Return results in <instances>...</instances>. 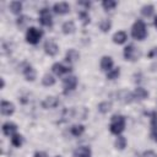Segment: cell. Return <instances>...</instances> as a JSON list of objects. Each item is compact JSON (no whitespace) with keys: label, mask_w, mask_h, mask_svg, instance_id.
Listing matches in <instances>:
<instances>
[{"label":"cell","mask_w":157,"mask_h":157,"mask_svg":"<svg viewBox=\"0 0 157 157\" xmlns=\"http://www.w3.org/2000/svg\"><path fill=\"white\" fill-rule=\"evenodd\" d=\"M131 37L136 40H144L147 37V28L142 20H137L134 22L131 27Z\"/></svg>","instance_id":"cell-2"},{"label":"cell","mask_w":157,"mask_h":157,"mask_svg":"<svg viewBox=\"0 0 157 157\" xmlns=\"http://www.w3.org/2000/svg\"><path fill=\"white\" fill-rule=\"evenodd\" d=\"M150 117V128L151 131H157V110H152L148 113Z\"/></svg>","instance_id":"cell-24"},{"label":"cell","mask_w":157,"mask_h":157,"mask_svg":"<svg viewBox=\"0 0 157 157\" xmlns=\"http://www.w3.org/2000/svg\"><path fill=\"white\" fill-rule=\"evenodd\" d=\"M83 132H85V126L82 124H75V125H72L70 128V134L72 136H75V137L81 136Z\"/></svg>","instance_id":"cell-21"},{"label":"cell","mask_w":157,"mask_h":157,"mask_svg":"<svg viewBox=\"0 0 157 157\" xmlns=\"http://www.w3.org/2000/svg\"><path fill=\"white\" fill-rule=\"evenodd\" d=\"M153 26L157 28V16H156V17H155V20H153Z\"/></svg>","instance_id":"cell-40"},{"label":"cell","mask_w":157,"mask_h":157,"mask_svg":"<svg viewBox=\"0 0 157 157\" xmlns=\"http://www.w3.org/2000/svg\"><path fill=\"white\" fill-rule=\"evenodd\" d=\"M126 144H128L126 137H125V136H123V135H118V136H117V139H115L114 146H115V148H117V150L123 151V150L126 147Z\"/></svg>","instance_id":"cell-22"},{"label":"cell","mask_w":157,"mask_h":157,"mask_svg":"<svg viewBox=\"0 0 157 157\" xmlns=\"http://www.w3.org/2000/svg\"><path fill=\"white\" fill-rule=\"evenodd\" d=\"M113 43L115 44H124L128 40V34L125 31H118L113 34Z\"/></svg>","instance_id":"cell-19"},{"label":"cell","mask_w":157,"mask_h":157,"mask_svg":"<svg viewBox=\"0 0 157 157\" xmlns=\"http://www.w3.org/2000/svg\"><path fill=\"white\" fill-rule=\"evenodd\" d=\"M43 37V31L37 28V27H28L27 31H26V42L32 44V45H36L39 43V40L42 39Z\"/></svg>","instance_id":"cell-3"},{"label":"cell","mask_w":157,"mask_h":157,"mask_svg":"<svg viewBox=\"0 0 157 157\" xmlns=\"http://www.w3.org/2000/svg\"><path fill=\"white\" fill-rule=\"evenodd\" d=\"M147 58H148V59H157V47L152 48V49L147 53Z\"/></svg>","instance_id":"cell-35"},{"label":"cell","mask_w":157,"mask_h":157,"mask_svg":"<svg viewBox=\"0 0 157 157\" xmlns=\"http://www.w3.org/2000/svg\"><path fill=\"white\" fill-rule=\"evenodd\" d=\"M0 112H1L2 115H6V117L12 115L13 112H15V105H13V103L2 99L1 103H0Z\"/></svg>","instance_id":"cell-11"},{"label":"cell","mask_w":157,"mask_h":157,"mask_svg":"<svg viewBox=\"0 0 157 157\" xmlns=\"http://www.w3.org/2000/svg\"><path fill=\"white\" fill-rule=\"evenodd\" d=\"M132 96H134V99L136 101H145L148 98V91L145 90L144 87H136L132 92Z\"/></svg>","instance_id":"cell-16"},{"label":"cell","mask_w":157,"mask_h":157,"mask_svg":"<svg viewBox=\"0 0 157 157\" xmlns=\"http://www.w3.org/2000/svg\"><path fill=\"white\" fill-rule=\"evenodd\" d=\"M125 124H126V119L124 115L120 114H114L110 118V124H109V130L112 134L114 135H121V132L125 130Z\"/></svg>","instance_id":"cell-1"},{"label":"cell","mask_w":157,"mask_h":157,"mask_svg":"<svg viewBox=\"0 0 157 157\" xmlns=\"http://www.w3.org/2000/svg\"><path fill=\"white\" fill-rule=\"evenodd\" d=\"M119 75H120V69H119V67H113L110 71L107 72L105 77H107L108 80H117V78L119 77Z\"/></svg>","instance_id":"cell-33"},{"label":"cell","mask_w":157,"mask_h":157,"mask_svg":"<svg viewBox=\"0 0 157 157\" xmlns=\"http://www.w3.org/2000/svg\"><path fill=\"white\" fill-rule=\"evenodd\" d=\"M22 74L26 78V81H29V82H33L36 80V76H37V72L34 70V67L28 64V63H23L22 65Z\"/></svg>","instance_id":"cell-7"},{"label":"cell","mask_w":157,"mask_h":157,"mask_svg":"<svg viewBox=\"0 0 157 157\" xmlns=\"http://www.w3.org/2000/svg\"><path fill=\"white\" fill-rule=\"evenodd\" d=\"M118 99L120 101V102H123V103H131L132 101H134V96H132V92H130V91H128V90H121V91H119L118 92Z\"/></svg>","instance_id":"cell-15"},{"label":"cell","mask_w":157,"mask_h":157,"mask_svg":"<svg viewBox=\"0 0 157 157\" xmlns=\"http://www.w3.org/2000/svg\"><path fill=\"white\" fill-rule=\"evenodd\" d=\"M61 29H63L64 34H72L76 31V26H75L74 21H66V22L63 23Z\"/></svg>","instance_id":"cell-20"},{"label":"cell","mask_w":157,"mask_h":157,"mask_svg":"<svg viewBox=\"0 0 157 157\" xmlns=\"http://www.w3.org/2000/svg\"><path fill=\"white\" fill-rule=\"evenodd\" d=\"M52 71L56 75V76H63L65 74H70L72 71L71 66H67V65H64L63 63H54L52 65Z\"/></svg>","instance_id":"cell-8"},{"label":"cell","mask_w":157,"mask_h":157,"mask_svg":"<svg viewBox=\"0 0 157 157\" xmlns=\"http://www.w3.org/2000/svg\"><path fill=\"white\" fill-rule=\"evenodd\" d=\"M53 11L58 15H66L70 12V5L65 1H60V2H55L53 5Z\"/></svg>","instance_id":"cell-10"},{"label":"cell","mask_w":157,"mask_h":157,"mask_svg":"<svg viewBox=\"0 0 157 157\" xmlns=\"http://www.w3.org/2000/svg\"><path fill=\"white\" fill-rule=\"evenodd\" d=\"M1 130H2V134H4L5 136H10V137H11L13 134H16V131H17V125H16L15 123H12V121H6V123L2 124Z\"/></svg>","instance_id":"cell-13"},{"label":"cell","mask_w":157,"mask_h":157,"mask_svg":"<svg viewBox=\"0 0 157 157\" xmlns=\"http://www.w3.org/2000/svg\"><path fill=\"white\" fill-rule=\"evenodd\" d=\"M77 16H78V18L81 20V22H82V25H83V26H87V25L91 22L90 15H88V12H87V11H85V10H82V11H78Z\"/></svg>","instance_id":"cell-29"},{"label":"cell","mask_w":157,"mask_h":157,"mask_svg":"<svg viewBox=\"0 0 157 157\" xmlns=\"http://www.w3.org/2000/svg\"><path fill=\"white\" fill-rule=\"evenodd\" d=\"M43 49H44V53H45L47 55H49V56H55V55L59 53V47H58V44H56L54 40H52V39H49V40H47V42L44 43Z\"/></svg>","instance_id":"cell-9"},{"label":"cell","mask_w":157,"mask_h":157,"mask_svg":"<svg viewBox=\"0 0 157 157\" xmlns=\"http://www.w3.org/2000/svg\"><path fill=\"white\" fill-rule=\"evenodd\" d=\"M113 65H114V63H113V59L110 56H108V55L102 56L101 63H99V66H101V70L102 71H104V72L110 71L113 69Z\"/></svg>","instance_id":"cell-14"},{"label":"cell","mask_w":157,"mask_h":157,"mask_svg":"<svg viewBox=\"0 0 157 157\" xmlns=\"http://www.w3.org/2000/svg\"><path fill=\"white\" fill-rule=\"evenodd\" d=\"M77 4H78V5H81V6H85L86 9H88V7L91 6V2H90V1H78Z\"/></svg>","instance_id":"cell-37"},{"label":"cell","mask_w":157,"mask_h":157,"mask_svg":"<svg viewBox=\"0 0 157 157\" xmlns=\"http://www.w3.org/2000/svg\"><path fill=\"white\" fill-rule=\"evenodd\" d=\"M140 157H157V153L152 150H147V151H144L140 155Z\"/></svg>","instance_id":"cell-34"},{"label":"cell","mask_w":157,"mask_h":157,"mask_svg":"<svg viewBox=\"0 0 157 157\" xmlns=\"http://www.w3.org/2000/svg\"><path fill=\"white\" fill-rule=\"evenodd\" d=\"M10 10H11L12 13H15V15H20V16H21L22 2H21V1H11V2H10Z\"/></svg>","instance_id":"cell-25"},{"label":"cell","mask_w":157,"mask_h":157,"mask_svg":"<svg viewBox=\"0 0 157 157\" xmlns=\"http://www.w3.org/2000/svg\"><path fill=\"white\" fill-rule=\"evenodd\" d=\"M11 144L15 146V147H21L22 146V144H23V137H22V135H20V134H13L12 136H11Z\"/></svg>","instance_id":"cell-30"},{"label":"cell","mask_w":157,"mask_h":157,"mask_svg":"<svg viewBox=\"0 0 157 157\" xmlns=\"http://www.w3.org/2000/svg\"><path fill=\"white\" fill-rule=\"evenodd\" d=\"M117 5H118V2L114 1V0H103L102 1V7L105 11H112L113 9H115Z\"/></svg>","instance_id":"cell-31"},{"label":"cell","mask_w":157,"mask_h":157,"mask_svg":"<svg viewBox=\"0 0 157 157\" xmlns=\"http://www.w3.org/2000/svg\"><path fill=\"white\" fill-rule=\"evenodd\" d=\"M153 12H155V6L151 5V4L144 5V6L141 7V15L145 16V17H151V16L153 15Z\"/></svg>","instance_id":"cell-27"},{"label":"cell","mask_w":157,"mask_h":157,"mask_svg":"<svg viewBox=\"0 0 157 157\" xmlns=\"http://www.w3.org/2000/svg\"><path fill=\"white\" fill-rule=\"evenodd\" d=\"M0 81H1V90H2V88L5 87V81H4V78H2V77L0 78Z\"/></svg>","instance_id":"cell-39"},{"label":"cell","mask_w":157,"mask_h":157,"mask_svg":"<svg viewBox=\"0 0 157 157\" xmlns=\"http://www.w3.org/2000/svg\"><path fill=\"white\" fill-rule=\"evenodd\" d=\"M39 23L42 26H45V27H52L53 26V16H52L49 9L44 7L39 11Z\"/></svg>","instance_id":"cell-6"},{"label":"cell","mask_w":157,"mask_h":157,"mask_svg":"<svg viewBox=\"0 0 157 157\" xmlns=\"http://www.w3.org/2000/svg\"><path fill=\"white\" fill-rule=\"evenodd\" d=\"M98 112L101 113V114H107L110 109H112V103L110 102H108V101H103V102H101L99 104H98Z\"/></svg>","instance_id":"cell-26"},{"label":"cell","mask_w":157,"mask_h":157,"mask_svg":"<svg viewBox=\"0 0 157 157\" xmlns=\"http://www.w3.org/2000/svg\"><path fill=\"white\" fill-rule=\"evenodd\" d=\"M151 139L155 142H157V131H151Z\"/></svg>","instance_id":"cell-38"},{"label":"cell","mask_w":157,"mask_h":157,"mask_svg":"<svg viewBox=\"0 0 157 157\" xmlns=\"http://www.w3.org/2000/svg\"><path fill=\"white\" fill-rule=\"evenodd\" d=\"M77 82H78V80H77V77H76L75 75H67V76L63 80L64 93L67 94L69 92L74 91V90L76 88V86H77Z\"/></svg>","instance_id":"cell-5"},{"label":"cell","mask_w":157,"mask_h":157,"mask_svg":"<svg viewBox=\"0 0 157 157\" xmlns=\"http://www.w3.org/2000/svg\"><path fill=\"white\" fill-rule=\"evenodd\" d=\"M112 28V22L110 20H107V18H103L101 22H99V29L103 32V33H107L109 32Z\"/></svg>","instance_id":"cell-28"},{"label":"cell","mask_w":157,"mask_h":157,"mask_svg":"<svg viewBox=\"0 0 157 157\" xmlns=\"http://www.w3.org/2000/svg\"><path fill=\"white\" fill-rule=\"evenodd\" d=\"M123 55H124V59L126 61H137L141 56V52L140 49H137L134 44H128L124 50H123Z\"/></svg>","instance_id":"cell-4"},{"label":"cell","mask_w":157,"mask_h":157,"mask_svg":"<svg viewBox=\"0 0 157 157\" xmlns=\"http://www.w3.org/2000/svg\"><path fill=\"white\" fill-rule=\"evenodd\" d=\"M42 85L44 87H52V86H54L55 85V77L53 75H50V74H45L43 76V78H42Z\"/></svg>","instance_id":"cell-23"},{"label":"cell","mask_w":157,"mask_h":157,"mask_svg":"<svg viewBox=\"0 0 157 157\" xmlns=\"http://www.w3.org/2000/svg\"><path fill=\"white\" fill-rule=\"evenodd\" d=\"M78 59H80V53L74 48H70L65 54V60L69 64H74V63L78 61Z\"/></svg>","instance_id":"cell-17"},{"label":"cell","mask_w":157,"mask_h":157,"mask_svg":"<svg viewBox=\"0 0 157 157\" xmlns=\"http://www.w3.org/2000/svg\"><path fill=\"white\" fill-rule=\"evenodd\" d=\"M74 157H92V151L88 146H80L74 151Z\"/></svg>","instance_id":"cell-18"},{"label":"cell","mask_w":157,"mask_h":157,"mask_svg":"<svg viewBox=\"0 0 157 157\" xmlns=\"http://www.w3.org/2000/svg\"><path fill=\"white\" fill-rule=\"evenodd\" d=\"M33 157H48V155L44 152V151H36Z\"/></svg>","instance_id":"cell-36"},{"label":"cell","mask_w":157,"mask_h":157,"mask_svg":"<svg viewBox=\"0 0 157 157\" xmlns=\"http://www.w3.org/2000/svg\"><path fill=\"white\" fill-rule=\"evenodd\" d=\"M60 101L54 97V96H49V97H45L43 101H42V107L44 109H53V108H56L59 105Z\"/></svg>","instance_id":"cell-12"},{"label":"cell","mask_w":157,"mask_h":157,"mask_svg":"<svg viewBox=\"0 0 157 157\" xmlns=\"http://www.w3.org/2000/svg\"><path fill=\"white\" fill-rule=\"evenodd\" d=\"M29 17L28 16H26V15H21V16H18V18L16 20V25H17V27H20V28H23V27H26V25L29 22Z\"/></svg>","instance_id":"cell-32"},{"label":"cell","mask_w":157,"mask_h":157,"mask_svg":"<svg viewBox=\"0 0 157 157\" xmlns=\"http://www.w3.org/2000/svg\"><path fill=\"white\" fill-rule=\"evenodd\" d=\"M55 157H61V156H55Z\"/></svg>","instance_id":"cell-41"}]
</instances>
